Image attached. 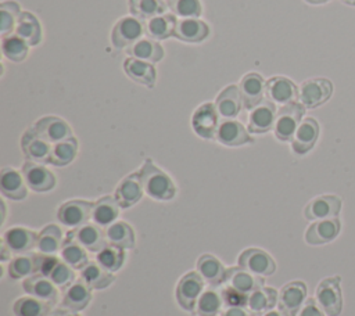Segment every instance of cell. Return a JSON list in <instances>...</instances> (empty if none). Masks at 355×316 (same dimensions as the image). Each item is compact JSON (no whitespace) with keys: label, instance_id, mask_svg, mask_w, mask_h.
<instances>
[{"label":"cell","instance_id":"obj_1","mask_svg":"<svg viewBox=\"0 0 355 316\" xmlns=\"http://www.w3.org/2000/svg\"><path fill=\"white\" fill-rule=\"evenodd\" d=\"M140 182L144 193L158 201L172 200L176 194V187L172 179L153 164L151 159H146L139 170Z\"/></svg>","mask_w":355,"mask_h":316},{"label":"cell","instance_id":"obj_2","mask_svg":"<svg viewBox=\"0 0 355 316\" xmlns=\"http://www.w3.org/2000/svg\"><path fill=\"white\" fill-rule=\"evenodd\" d=\"M305 114V107L301 103H290L282 105L277 111L276 121H275V136L280 141L293 140L300 123L302 122V116Z\"/></svg>","mask_w":355,"mask_h":316},{"label":"cell","instance_id":"obj_3","mask_svg":"<svg viewBox=\"0 0 355 316\" xmlns=\"http://www.w3.org/2000/svg\"><path fill=\"white\" fill-rule=\"evenodd\" d=\"M340 276L322 280L316 288V302L327 316H338L343 309Z\"/></svg>","mask_w":355,"mask_h":316},{"label":"cell","instance_id":"obj_4","mask_svg":"<svg viewBox=\"0 0 355 316\" xmlns=\"http://www.w3.org/2000/svg\"><path fill=\"white\" fill-rule=\"evenodd\" d=\"M204 291V279L198 272L186 273L176 286L178 304L189 312H193L200 295Z\"/></svg>","mask_w":355,"mask_h":316},{"label":"cell","instance_id":"obj_5","mask_svg":"<svg viewBox=\"0 0 355 316\" xmlns=\"http://www.w3.org/2000/svg\"><path fill=\"white\" fill-rule=\"evenodd\" d=\"M333 91V85L330 80L323 78H313L305 80L298 89L300 103L305 108H315L326 103Z\"/></svg>","mask_w":355,"mask_h":316},{"label":"cell","instance_id":"obj_6","mask_svg":"<svg viewBox=\"0 0 355 316\" xmlns=\"http://www.w3.org/2000/svg\"><path fill=\"white\" fill-rule=\"evenodd\" d=\"M146 33L144 22L136 17H123L112 28L111 40L112 44L118 49L135 44L141 39V35Z\"/></svg>","mask_w":355,"mask_h":316},{"label":"cell","instance_id":"obj_7","mask_svg":"<svg viewBox=\"0 0 355 316\" xmlns=\"http://www.w3.org/2000/svg\"><path fill=\"white\" fill-rule=\"evenodd\" d=\"M51 147V143L43 139L33 126L26 129L21 137V148L28 161H33L37 164H50Z\"/></svg>","mask_w":355,"mask_h":316},{"label":"cell","instance_id":"obj_8","mask_svg":"<svg viewBox=\"0 0 355 316\" xmlns=\"http://www.w3.org/2000/svg\"><path fill=\"white\" fill-rule=\"evenodd\" d=\"M306 297V286L304 281L295 280L287 283L279 292V310L284 316H297Z\"/></svg>","mask_w":355,"mask_h":316},{"label":"cell","instance_id":"obj_9","mask_svg":"<svg viewBox=\"0 0 355 316\" xmlns=\"http://www.w3.org/2000/svg\"><path fill=\"white\" fill-rule=\"evenodd\" d=\"M94 202L83 201V200H71L58 208L57 218L58 220L68 227H79L86 225L87 220L92 218Z\"/></svg>","mask_w":355,"mask_h":316},{"label":"cell","instance_id":"obj_10","mask_svg":"<svg viewBox=\"0 0 355 316\" xmlns=\"http://www.w3.org/2000/svg\"><path fill=\"white\" fill-rule=\"evenodd\" d=\"M239 266L257 276H270L276 270L273 258L261 248H247L239 256Z\"/></svg>","mask_w":355,"mask_h":316},{"label":"cell","instance_id":"obj_11","mask_svg":"<svg viewBox=\"0 0 355 316\" xmlns=\"http://www.w3.org/2000/svg\"><path fill=\"white\" fill-rule=\"evenodd\" d=\"M239 90L243 107L245 109H254L263 101V96L266 94V83L259 73L250 72L241 78Z\"/></svg>","mask_w":355,"mask_h":316},{"label":"cell","instance_id":"obj_12","mask_svg":"<svg viewBox=\"0 0 355 316\" xmlns=\"http://www.w3.org/2000/svg\"><path fill=\"white\" fill-rule=\"evenodd\" d=\"M191 126L196 134H198L200 137L207 140L215 139L216 130L219 126L218 111L215 108V104L212 103L201 104L193 114Z\"/></svg>","mask_w":355,"mask_h":316},{"label":"cell","instance_id":"obj_13","mask_svg":"<svg viewBox=\"0 0 355 316\" xmlns=\"http://www.w3.org/2000/svg\"><path fill=\"white\" fill-rule=\"evenodd\" d=\"M67 238L78 243L85 249H89L92 252H98L107 245L105 231H103L98 227V225H92V223L82 225L68 231Z\"/></svg>","mask_w":355,"mask_h":316},{"label":"cell","instance_id":"obj_14","mask_svg":"<svg viewBox=\"0 0 355 316\" xmlns=\"http://www.w3.org/2000/svg\"><path fill=\"white\" fill-rule=\"evenodd\" d=\"M22 175L26 182V186L37 193L50 191L55 186V176L43 165L26 161L22 165Z\"/></svg>","mask_w":355,"mask_h":316},{"label":"cell","instance_id":"obj_15","mask_svg":"<svg viewBox=\"0 0 355 316\" xmlns=\"http://www.w3.org/2000/svg\"><path fill=\"white\" fill-rule=\"evenodd\" d=\"M340 231L341 222L338 218L320 219L308 227L305 233V241L311 245H322L333 241L340 234Z\"/></svg>","mask_w":355,"mask_h":316},{"label":"cell","instance_id":"obj_16","mask_svg":"<svg viewBox=\"0 0 355 316\" xmlns=\"http://www.w3.org/2000/svg\"><path fill=\"white\" fill-rule=\"evenodd\" d=\"M33 128L43 139H46L49 143H53V144L72 137L71 126L58 116H53V115L43 116L35 123Z\"/></svg>","mask_w":355,"mask_h":316},{"label":"cell","instance_id":"obj_17","mask_svg":"<svg viewBox=\"0 0 355 316\" xmlns=\"http://www.w3.org/2000/svg\"><path fill=\"white\" fill-rule=\"evenodd\" d=\"M341 211V200L337 195H319L309 201L304 209V216L312 219L336 218Z\"/></svg>","mask_w":355,"mask_h":316},{"label":"cell","instance_id":"obj_18","mask_svg":"<svg viewBox=\"0 0 355 316\" xmlns=\"http://www.w3.org/2000/svg\"><path fill=\"white\" fill-rule=\"evenodd\" d=\"M22 287L25 292H28L29 295L39 298L42 301H46L50 305H54L58 299V290L55 284L44 274H40V273L31 274L28 279L24 280Z\"/></svg>","mask_w":355,"mask_h":316},{"label":"cell","instance_id":"obj_19","mask_svg":"<svg viewBox=\"0 0 355 316\" xmlns=\"http://www.w3.org/2000/svg\"><path fill=\"white\" fill-rule=\"evenodd\" d=\"M225 283L243 294H251L252 291L263 287V279L247 272L240 266H230L226 269Z\"/></svg>","mask_w":355,"mask_h":316},{"label":"cell","instance_id":"obj_20","mask_svg":"<svg viewBox=\"0 0 355 316\" xmlns=\"http://www.w3.org/2000/svg\"><path fill=\"white\" fill-rule=\"evenodd\" d=\"M90 301L92 287L83 279H78L64 290L61 305L69 310L79 312L85 309Z\"/></svg>","mask_w":355,"mask_h":316},{"label":"cell","instance_id":"obj_21","mask_svg":"<svg viewBox=\"0 0 355 316\" xmlns=\"http://www.w3.org/2000/svg\"><path fill=\"white\" fill-rule=\"evenodd\" d=\"M215 139L220 144L229 147H237L254 141V139L248 134L247 129L240 122L233 119H225L219 123Z\"/></svg>","mask_w":355,"mask_h":316},{"label":"cell","instance_id":"obj_22","mask_svg":"<svg viewBox=\"0 0 355 316\" xmlns=\"http://www.w3.org/2000/svg\"><path fill=\"white\" fill-rule=\"evenodd\" d=\"M209 35V26L198 18L176 19L173 36L187 43H200Z\"/></svg>","mask_w":355,"mask_h":316},{"label":"cell","instance_id":"obj_23","mask_svg":"<svg viewBox=\"0 0 355 316\" xmlns=\"http://www.w3.org/2000/svg\"><path fill=\"white\" fill-rule=\"evenodd\" d=\"M276 107L272 101H262L259 105H257L250 116H248V132L251 133H266L275 126L276 121Z\"/></svg>","mask_w":355,"mask_h":316},{"label":"cell","instance_id":"obj_24","mask_svg":"<svg viewBox=\"0 0 355 316\" xmlns=\"http://www.w3.org/2000/svg\"><path fill=\"white\" fill-rule=\"evenodd\" d=\"M318 137H319V123L313 118H305L300 123L291 140L293 151L300 155L306 154L309 150H312Z\"/></svg>","mask_w":355,"mask_h":316},{"label":"cell","instance_id":"obj_25","mask_svg":"<svg viewBox=\"0 0 355 316\" xmlns=\"http://www.w3.org/2000/svg\"><path fill=\"white\" fill-rule=\"evenodd\" d=\"M266 96L270 101L286 105L298 97L297 86L284 76H273L266 82Z\"/></svg>","mask_w":355,"mask_h":316},{"label":"cell","instance_id":"obj_26","mask_svg":"<svg viewBox=\"0 0 355 316\" xmlns=\"http://www.w3.org/2000/svg\"><path fill=\"white\" fill-rule=\"evenodd\" d=\"M0 191L10 200H24L28 194L24 175L12 168H3L0 172Z\"/></svg>","mask_w":355,"mask_h":316},{"label":"cell","instance_id":"obj_27","mask_svg":"<svg viewBox=\"0 0 355 316\" xmlns=\"http://www.w3.org/2000/svg\"><path fill=\"white\" fill-rule=\"evenodd\" d=\"M3 241L8 245L11 252L14 254H26L36 247L37 234L25 227H11L4 231Z\"/></svg>","mask_w":355,"mask_h":316},{"label":"cell","instance_id":"obj_28","mask_svg":"<svg viewBox=\"0 0 355 316\" xmlns=\"http://www.w3.org/2000/svg\"><path fill=\"white\" fill-rule=\"evenodd\" d=\"M143 191L139 172L132 173L118 184L115 190V200L121 208H129L141 198Z\"/></svg>","mask_w":355,"mask_h":316},{"label":"cell","instance_id":"obj_29","mask_svg":"<svg viewBox=\"0 0 355 316\" xmlns=\"http://www.w3.org/2000/svg\"><path fill=\"white\" fill-rule=\"evenodd\" d=\"M241 97H240V90L239 86L230 85L225 87L216 97L215 101V108L218 111V115L225 118V119H233L234 116L239 115L241 109Z\"/></svg>","mask_w":355,"mask_h":316},{"label":"cell","instance_id":"obj_30","mask_svg":"<svg viewBox=\"0 0 355 316\" xmlns=\"http://www.w3.org/2000/svg\"><path fill=\"white\" fill-rule=\"evenodd\" d=\"M123 69L132 80L147 87H153L157 80V71L151 62L129 57L123 62Z\"/></svg>","mask_w":355,"mask_h":316},{"label":"cell","instance_id":"obj_31","mask_svg":"<svg viewBox=\"0 0 355 316\" xmlns=\"http://www.w3.org/2000/svg\"><path fill=\"white\" fill-rule=\"evenodd\" d=\"M197 270L204 279V281H207L214 288L225 283L226 267L214 255H209V254L201 255L197 259Z\"/></svg>","mask_w":355,"mask_h":316},{"label":"cell","instance_id":"obj_32","mask_svg":"<svg viewBox=\"0 0 355 316\" xmlns=\"http://www.w3.org/2000/svg\"><path fill=\"white\" fill-rule=\"evenodd\" d=\"M14 33L25 40L28 46H36L42 39V28L37 18L28 11H22L19 14Z\"/></svg>","mask_w":355,"mask_h":316},{"label":"cell","instance_id":"obj_33","mask_svg":"<svg viewBox=\"0 0 355 316\" xmlns=\"http://www.w3.org/2000/svg\"><path fill=\"white\" fill-rule=\"evenodd\" d=\"M176 18L171 14H162L144 21V30L150 39L162 40L173 36Z\"/></svg>","mask_w":355,"mask_h":316},{"label":"cell","instance_id":"obj_34","mask_svg":"<svg viewBox=\"0 0 355 316\" xmlns=\"http://www.w3.org/2000/svg\"><path fill=\"white\" fill-rule=\"evenodd\" d=\"M118 213H119V204L116 202L115 197L105 195L94 202L92 219L98 226H110L116 219Z\"/></svg>","mask_w":355,"mask_h":316},{"label":"cell","instance_id":"obj_35","mask_svg":"<svg viewBox=\"0 0 355 316\" xmlns=\"http://www.w3.org/2000/svg\"><path fill=\"white\" fill-rule=\"evenodd\" d=\"M105 238L108 244L122 249H132L135 247V231L126 222H115L107 226Z\"/></svg>","mask_w":355,"mask_h":316},{"label":"cell","instance_id":"obj_36","mask_svg":"<svg viewBox=\"0 0 355 316\" xmlns=\"http://www.w3.org/2000/svg\"><path fill=\"white\" fill-rule=\"evenodd\" d=\"M80 279H83L92 288L103 290L115 281V276L105 270L97 262H89L80 269Z\"/></svg>","mask_w":355,"mask_h":316},{"label":"cell","instance_id":"obj_37","mask_svg":"<svg viewBox=\"0 0 355 316\" xmlns=\"http://www.w3.org/2000/svg\"><path fill=\"white\" fill-rule=\"evenodd\" d=\"M277 291L270 287H261L251 294H248L247 298V308L252 312L261 315L268 310H270L277 304Z\"/></svg>","mask_w":355,"mask_h":316},{"label":"cell","instance_id":"obj_38","mask_svg":"<svg viewBox=\"0 0 355 316\" xmlns=\"http://www.w3.org/2000/svg\"><path fill=\"white\" fill-rule=\"evenodd\" d=\"M128 53L132 57L147 61V62H158L164 57V49L161 47V44L150 37L137 40L135 44H132Z\"/></svg>","mask_w":355,"mask_h":316},{"label":"cell","instance_id":"obj_39","mask_svg":"<svg viewBox=\"0 0 355 316\" xmlns=\"http://www.w3.org/2000/svg\"><path fill=\"white\" fill-rule=\"evenodd\" d=\"M51 305L35 297H22L14 302L15 316H49Z\"/></svg>","mask_w":355,"mask_h":316},{"label":"cell","instance_id":"obj_40","mask_svg":"<svg viewBox=\"0 0 355 316\" xmlns=\"http://www.w3.org/2000/svg\"><path fill=\"white\" fill-rule=\"evenodd\" d=\"M78 152V141L75 137L65 139L53 144L50 164L54 166H65L73 161Z\"/></svg>","mask_w":355,"mask_h":316},{"label":"cell","instance_id":"obj_41","mask_svg":"<svg viewBox=\"0 0 355 316\" xmlns=\"http://www.w3.org/2000/svg\"><path fill=\"white\" fill-rule=\"evenodd\" d=\"M166 6L168 3L164 0H129V8L133 17L144 21L165 14Z\"/></svg>","mask_w":355,"mask_h":316},{"label":"cell","instance_id":"obj_42","mask_svg":"<svg viewBox=\"0 0 355 316\" xmlns=\"http://www.w3.org/2000/svg\"><path fill=\"white\" fill-rule=\"evenodd\" d=\"M37 249L42 254H55L62 247V234L58 226L49 225L37 234Z\"/></svg>","mask_w":355,"mask_h":316},{"label":"cell","instance_id":"obj_43","mask_svg":"<svg viewBox=\"0 0 355 316\" xmlns=\"http://www.w3.org/2000/svg\"><path fill=\"white\" fill-rule=\"evenodd\" d=\"M1 51L3 55L14 62H21L26 58L28 44L18 35L8 33L1 36Z\"/></svg>","mask_w":355,"mask_h":316},{"label":"cell","instance_id":"obj_44","mask_svg":"<svg viewBox=\"0 0 355 316\" xmlns=\"http://www.w3.org/2000/svg\"><path fill=\"white\" fill-rule=\"evenodd\" d=\"M61 258L73 269H82L89 263L86 249L78 243L65 238L61 247Z\"/></svg>","mask_w":355,"mask_h":316},{"label":"cell","instance_id":"obj_45","mask_svg":"<svg viewBox=\"0 0 355 316\" xmlns=\"http://www.w3.org/2000/svg\"><path fill=\"white\" fill-rule=\"evenodd\" d=\"M223 301L220 292L214 288H208L202 291L197 301V315L198 316H218L220 313Z\"/></svg>","mask_w":355,"mask_h":316},{"label":"cell","instance_id":"obj_46","mask_svg":"<svg viewBox=\"0 0 355 316\" xmlns=\"http://www.w3.org/2000/svg\"><path fill=\"white\" fill-rule=\"evenodd\" d=\"M96 262L98 265H101L105 270L112 273L122 267V265L125 262V252L122 248L107 244L101 251L97 252Z\"/></svg>","mask_w":355,"mask_h":316},{"label":"cell","instance_id":"obj_47","mask_svg":"<svg viewBox=\"0 0 355 316\" xmlns=\"http://www.w3.org/2000/svg\"><path fill=\"white\" fill-rule=\"evenodd\" d=\"M37 273L36 258L33 255H18L12 258L8 263V274L11 279H22L29 274Z\"/></svg>","mask_w":355,"mask_h":316},{"label":"cell","instance_id":"obj_48","mask_svg":"<svg viewBox=\"0 0 355 316\" xmlns=\"http://www.w3.org/2000/svg\"><path fill=\"white\" fill-rule=\"evenodd\" d=\"M21 12L22 11L19 10L18 3H15V1H3L0 4V32H1V36L14 32Z\"/></svg>","mask_w":355,"mask_h":316},{"label":"cell","instance_id":"obj_49","mask_svg":"<svg viewBox=\"0 0 355 316\" xmlns=\"http://www.w3.org/2000/svg\"><path fill=\"white\" fill-rule=\"evenodd\" d=\"M168 7L180 18H197L202 12L200 0H168Z\"/></svg>","mask_w":355,"mask_h":316},{"label":"cell","instance_id":"obj_50","mask_svg":"<svg viewBox=\"0 0 355 316\" xmlns=\"http://www.w3.org/2000/svg\"><path fill=\"white\" fill-rule=\"evenodd\" d=\"M72 269L73 267H71L68 263L58 261L46 277H49L57 287L65 290L72 281H75V273Z\"/></svg>","mask_w":355,"mask_h":316},{"label":"cell","instance_id":"obj_51","mask_svg":"<svg viewBox=\"0 0 355 316\" xmlns=\"http://www.w3.org/2000/svg\"><path fill=\"white\" fill-rule=\"evenodd\" d=\"M220 295H222V301H223V305L227 308V306H247V298L248 295L247 294H243L237 290H234L233 287L230 286H223L222 287V291H220Z\"/></svg>","mask_w":355,"mask_h":316},{"label":"cell","instance_id":"obj_52","mask_svg":"<svg viewBox=\"0 0 355 316\" xmlns=\"http://www.w3.org/2000/svg\"><path fill=\"white\" fill-rule=\"evenodd\" d=\"M297 316H324V312L313 298H308Z\"/></svg>","mask_w":355,"mask_h":316},{"label":"cell","instance_id":"obj_53","mask_svg":"<svg viewBox=\"0 0 355 316\" xmlns=\"http://www.w3.org/2000/svg\"><path fill=\"white\" fill-rule=\"evenodd\" d=\"M220 316H259L245 306H227L220 312Z\"/></svg>","mask_w":355,"mask_h":316},{"label":"cell","instance_id":"obj_54","mask_svg":"<svg viewBox=\"0 0 355 316\" xmlns=\"http://www.w3.org/2000/svg\"><path fill=\"white\" fill-rule=\"evenodd\" d=\"M1 254H0V259L4 262V261H8V258L11 256V249L8 248V245L4 243V241H1Z\"/></svg>","mask_w":355,"mask_h":316},{"label":"cell","instance_id":"obj_55","mask_svg":"<svg viewBox=\"0 0 355 316\" xmlns=\"http://www.w3.org/2000/svg\"><path fill=\"white\" fill-rule=\"evenodd\" d=\"M49 316H80V315L78 312H73V310H69V309H67V310L58 309V310L51 312Z\"/></svg>","mask_w":355,"mask_h":316},{"label":"cell","instance_id":"obj_56","mask_svg":"<svg viewBox=\"0 0 355 316\" xmlns=\"http://www.w3.org/2000/svg\"><path fill=\"white\" fill-rule=\"evenodd\" d=\"M259 316H284L280 310L277 312V310H268V312H265V313H261Z\"/></svg>","mask_w":355,"mask_h":316},{"label":"cell","instance_id":"obj_57","mask_svg":"<svg viewBox=\"0 0 355 316\" xmlns=\"http://www.w3.org/2000/svg\"><path fill=\"white\" fill-rule=\"evenodd\" d=\"M305 1L309 4H323V3H327L329 0H305Z\"/></svg>","mask_w":355,"mask_h":316},{"label":"cell","instance_id":"obj_58","mask_svg":"<svg viewBox=\"0 0 355 316\" xmlns=\"http://www.w3.org/2000/svg\"><path fill=\"white\" fill-rule=\"evenodd\" d=\"M343 3H345V4H348V6H354L355 7V0H341Z\"/></svg>","mask_w":355,"mask_h":316},{"label":"cell","instance_id":"obj_59","mask_svg":"<svg viewBox=\"0 0 355 316\" xmlns=\"http://www.w3.org/2000/svg\"><path fill=\"white\" fill-rule=\"evenodd\" d=\"M164 1H165V0H164Z\"/></svg>","mask_w":355,"mask_h":316}]
</instances>
